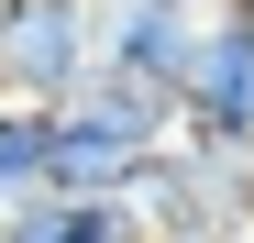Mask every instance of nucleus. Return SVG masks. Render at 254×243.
Instances as JSON below:
<instances>
[{
  "label": "nucleus",
  "mask_w": 254,
  "mask_h": 243,
  "mask_svg": "<svg viewBox=\"0 0 254 243\" xmlns=\"http://www.w3.org/2000/svg\"><path fill=\"white\" fill-rule=\"evenodd\" d=\"M177 144V100L155 89H122V77H89V100L56 111V155H45V188L56 199H133L144 166Z\"/></svg>",
  "instance_id": "obj_1"
},
{
  "label": "nucleus",
  "mask_w": 254,
  "mask_h": 243,
  "mask_svg": "<svg viewBox=\"0 0 254 243\" xmlns=\"http://www.w3.org/2000/svg\"><path fill=\"white\" fill-rule=\"evenodd\" d=\"M100 77V0H0V100L66 111Z\"/></svg>",
  "instance_id": "obj_2"
},
{
  "label": "nucleus",
  "mask_w": 254,
  "mask_h": 243,
  "mask_svg": "<svg viewBox=\"0 0 254 243\" xmlns=\"http://www.w3.org/2000/svg\"><path fill=\"white\" fill-rule=\"evenodd\" d=\"M133 210H144L155 232H254V155H232V144H188V133H177V144L144 166Z\"/></svg>",
  "instance_id": "obj_3"
},
{
  "label": "nucleus",
  "mask_w": 254,
  "mask_h": 243,
  "mask_svg": "<svg viewBox=\"0 0 254 243\" xmlns=\"http://www.w3.org/2000/svg\"><path fill=\"white\" fill-rule=\"evenodd\" d=\"M177 133H188V144L254 155V11H243V0H221V11L199 22V66H188Z\"/></svg>",
  "instance_id": "obj_4"
},
{
  "label": "nucleus",
  "mask_w": 254,
  "mask_h": 243,
  "mask_svg": "<svg viewBox=\"0 0 254 243\" xmlns=\"http://www.w3.org/2000/svg\"><path fill=\"white\" fill-rule=\"evenodd\" d=\"M188 66H199V22H188V11H155V0H100V77L155 89V100H188Z\"/></svg>",
  "instance_id": "obj_5"
},
{
  "label": "nucleus",
  "mask_w": 254,
  "mask_h": 243,
  "mask_svg": "<svg viewBox=\"0 0 254 243\" xmlns=\"http://www.w3.org/2000/svg\"><path fill=\"white\" fill-rule=\"evenodd\" d=\"M0 243H155V221L133 199H56V188H33V199L0 210Z\"/></svg>",
  "instance_id": "obj_6"
},
{
  "label": "nucleus",
  "mask_w": 254,
  "mask_h": 243,
  "mask_svg": "<svg viewBox=\"0 0 254 243\" xmlns=\"http://www.w3.org/2000/svg\"><path fill=\"white\" fill-rule=\"evenodd\" d=\"M45 155H56V111H11L0 100V210L45 188Z\"/></svg>",
  "instance_id": "obj_7"
},
{
  "label": "nucleus",
  "mask_w": 254,
  "mask_h": 243,
  "mask_svg": "<svg viewBox=\"0 0 254 243\" xmlns=\"http://www.w3.org/2000/svg\"><path fill=\"white\" fill-rule=\"evenodd\" d=\"M155 243H254V232H155Z\"/></svg>",
  "instance_id": "obj_8"
},
{
  "label": "nucleus",
  "mask_w": 254,
  "mask_h": 243,
  "mask_svg": "<svg viewBox=\"0 0 254 243\" xmlns=\"http://www.w3.org/2000/svg\"><path fill=\"white\" fill-rule=\"evenodd\" d=\"M155 11H188V22H210V11H221V0H155Z\"/></svg>",
  "instance_id": "obj_9"
},
{
  "label": "nucleus",
  "mask_w": 254,
  "mask_h": 243,
  "mask_svg": "<svg viewBox=\"0 0 254 243\" xmlns=\"http://www.w3.org/2000/svg\"><path fill=\"white\" fill-rule=\"evenodd\" d=\"M243 11H254V0H243Z\"/></svg>",
  "instance_id": "obj_10"
}]
</instances>
